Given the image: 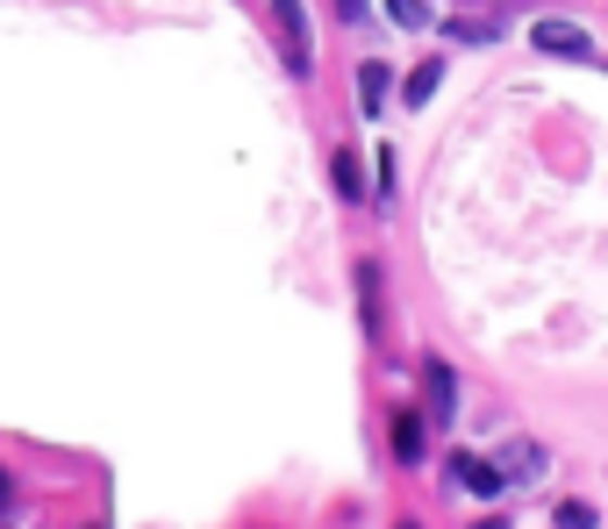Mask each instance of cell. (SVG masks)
<instances>
[{"label":"cell","instance_id":"6da1fadb","mask_svg":"<svg viewBox=\"0 0 608 529\" xmlns=\"http://www.w3.org/2000/svg\"><path fill=\"white\" fill-rule=\"evenodd\" d=\"M530 43H537V51H552V58H594V36L580 29V22H537V29H530Z\"/></svg>","mask_w":608,"mask_h":529},{"label":"cell","instance_id":"7a4b0ae2","mask_svg":"<svg viewBox=\"0 0 608 529\" xmlns=\"http://www.w3.org/2000/svg\"><path fill=\"white\" fill-rule=\"evenodd\" d=\"M422 393H430V415H436V423H452V415H458V379H452V365H444V358L422 365Z\"/></svg>","mask_w":608,"mask_h":529},{"label":"cell","instance_id":"3957f363","mask_svg":"<svg viewBox=\"0 0 608 529\" xmlns=\"http://www.w3.org/2000/svg\"><path fill=\"white\" fill-rule=\"evenodd\" d=\"M387 86H394L387 65H358V108H365V115H380V108H387Z\"/></svg>","mask_w":608,"mask_h":529},{"label":"cell","instance_id":"277c9868","mask_svg":"<svg viewBox=\"0 0 608 529\" xmlns=\"http://www.w3.org/2000/svg\"><path fill=\"white\" fill-rule=\"evenodd\" d=\"M422 444H430L422 415H401V423H394V458H401V465H416V458H422Z\"/></svg>","mask_w":608,"mask_h":529},{"label":"cell","instance_id":"5b68a950","mask_svg":"<svg viewBox=\"0 0 608 529\" xmlns=\"http://www.w3.org/2000/svg\"><path fill=\"white\" fill-rule=\"evenodd\" d=\"M458 479H466L472 494H502V487H508V479H502V465H494V458H458Z\"/></svg>","mask_w":608,"mask_h":529},{"label":"cell","instance_id":"8992f818","mask_svg":"<svg viewBox=\"0 0 608 529\" xmlns=\"http://www.w3.org/2000/svg\"><path fill=\"white\" fill-rule=\"evenodd\" d=\"M544 473V451L537 444H508L502 451V479H537Z\"/></svg>","mask_w":608,"mask_h":529},{"label":"cell","instance_id":"52a82bcc","mask_svg":"<svg viewBox=\"0 0 608 529\" xmlns=\"http://www.w3.org/2000/svg\"><path fill=\"white\" fill-rule=\"evenodd\" d=\"M436 79H444V65H416V72H408V86H401V101H408V108H422V101L436 93Z\"/></svg>","mask_w":608,"mask_h":529},{"label":"cell","instance_id":"ba28073f","mask_svg":"<svg viewBox=\"0 0 608 529\" xmlns=\"http://www.w3.org/2000/svg\"><path fill=\"white\" fill-rule=\"evenodd\" d=\"M337 193H344V201H365V179H358V158H351V151H337Z\"/></svg>","mask_w":608,"mask_h":529},{"label":"cell","instance_id":"9c48e42d","mask_svg":"<svg viewBox=\"0 0 608 529\" xmlns=\"http://www.w3.org/2000/svg\"><path fill=\"white\" fill-rule=\"evenodd\" d=\"M387 22H394V29H422V0H387Z\"/></svg>","mask_w":608,"mask_h":529},{"label":"cell","instance_id":"30bf717a","mask_svg":"<svg viewBox=\"0 0 608 529\" xmlns=\"http://www.w3.org/2000/svg\"><path fill=\"white\" fill-rule=\"evenodd\" d=\"M594 522H601L594 501H566V508H558V529H594Z\"/></svg>","mask_w":608,"mask_h":529},{"label":"cell","instance_id":"8fae6325","mask_svg":"<svg viewBox=\"0 0 608 529\" xmlns=\"http://www.w3.org/2000/svg\"><path fill=\"white\" fill-rule=\"evenodd\" d=\"M444 36H452V43H486L494 22H444Z\"/></svg>","mask_w":608,"mask_h":529},{"label":"cell","instance_id":"7c38bea8","mask_svg":"<svg viewBox=\"0 0 608 529\" xmlns=\"http://www.w3.org/2000/svg\"><path fill=\"white\" fill-rule=\"evenodd\" d=\"M337 15H344V22H358V15H365V0H337Z\"/></svg>","mask_w":608,"mask_h":529},{"label":"cell","instance_id":"4fadbf2b","mask_svg":"<svg viewBox=\"0 0 608 529\" xmlns=\"http://www.w3.org/2000/svg\"><path fill=\"white\" fill-rule=\"evenodd\" d=\"M0 508H8V473H0Z\"/></svg>","mask_w":608,"mask_h":529},{"label":"cell","instance_id":"5bb4252c","mask_svg":"<svg viewBox=\"0 0 608 529\" xmlns=\"http://www.w3.org/2000/svg\"><path fill=\"white\" fill-rule=\"evenodd\" d=\"M93 529H101V522H93Z\"/></svg>","mask_w":608,"mask_h":529}]
</instances>
